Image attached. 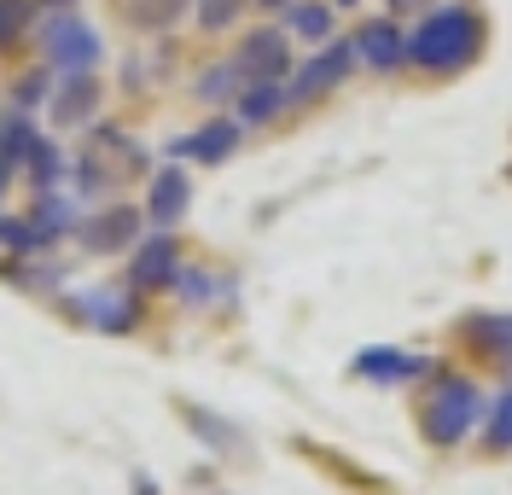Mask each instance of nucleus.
Segmentation results:
<instances>
[{
  "instance_id": "1",
  "label": "nucleus",
  "mask_w": 512,
  "mask_h": 495,
  "mask_svg": "<svg viewBox=\"0 0 512 495\" xmlns=\"http://www.w3.org/2000/svg\"><path fill=\"white\" fill-rule=\"evenodd\" d=\"M483 47V24L472 6H437L414 35H408V59L419 70H437V76H454L478 59Z\"/></svg>"
},
{
  "instance_id": "2",
  "label": "nucleus",
  "mask_w": 512,
  "mask_h": 495,
  "mask_svg": "<svg viewBox=\"0 0 512 495\" xmlns=\"http://www.w3.org/2000/svg\"><path fill=\"white\" fill-rule=\"evenodd\" d=\"M478 414H483L478 385H472V379H443L437 391L425 396V408H419V431H425L437 449H454V443L472 437Z\"/></svg>"
},
{
  "instance_id": "3",
  "label": "nucleus",
  "mask_w": 512,
  "mask_h": 495,
  "mask_svg": "<svg viewBox=\"0 0 512 495\" xmlns=\"http://www.w3.org/2000/svg\"><path fill=\"white\" fill-rule=\"evenodd\" d=\"M41 53H47V65L59 70V76H94L99 30L94 24H82L76 12H59V18L41 24Z\"/></svg>"
},
{
  "instance_id": "4",
  "label": "nucleus",
  "mask_w": 512,
  "mask_h": 495,
  "mask_svg": "<svg viewBox=\"0 0 512 495\" xmlns=\"http://www.w3.org/2000/svg\"><path fill=\"white\" fill-rule=\"evenodd\" d=\"M70 233H76L82 251L111 257V251H128V245H134V233H140V210H134V204H105V210H94V216H82Z\"/></svg>"
},
{
  "instance_id": "5",
  "label": "nucleus",
  "mask_w": 512,
  "mask_h": 495,
  "mask_svg": "<svg viewBox=\"0 0 512 495\" xmlns=\"http://www.w3.org/2000/svg\"><path fill=\"white\" fill-rule=\"evenodd\" d=\"M233 70H239V82H280L291 70L286 30H251L233 53Z\"/></svg>"
},
{
  "instance_id": "6",
  "label": "nucleus",
  "mask_w": 512,
  "mask_h": 495,
  "mask_svg": "<svg viewBox=\"0 0 512 495\" xmlns=\"http://www.w3.org/2000/svg\"><path fill=\"white\" fill-rule=\"evenodd\" d=\"M350 65H355V41H332L326 53H315L309 65L291 76L286 99H291V105H309V99H320L326 88H338V82L350 76Z\"/></svg>"
},
{
  "instance_id": "7",
  "label": "nucleus",
  "mask_w": 512,
  "mask_h": 495,
  "mask_svg": "<svg viewBox=\"0 0 512 495\" xmlns=\"http://www.w3.org/2000/svg\"><path fill=\"white\" fill-rule=\"evenodd\" d=\"M355 59L373 70H402V59H408V41H402V30L390 24V18H373L367 30L355 35Z\"/></svg>"
},
{
  "instance_id": "8",
  "label": "nucleus",
  "mask_w": 512,
  "mask_h": 495,
  "mask_svg": "<svg viewBox=\"0 0 512 495\" xmlns=\"http://www.w3.org/2000/svg\"><path fill=\"white\" fill-rule=\"evenodd\" d=\"M128 280H134L140 292L175 286V239H146V245L134 251V263H128Z\"/></svg>"
},
{
  "instance_id": "9",
  "label": "nucleus",
  "mask_w": 512,
  "mask_h": 495,
  "mask_svg": "<svg viewBox=\"0 0 512 495\" xmlns=\"http://www.w3.org/2000/svg\"><path fill=\"white\" fill-rule=\"evenodd\" d=\"M239 146V123H227V117H210L198 134H187L175 152H187V158H198V164H222L227 152Z\"/></svg>"
},
{
  "instance_id": "10",
  "label": "nucleus",
  "mask_w": 512,
  "mask_h": 495,
  "mask_svg": "<svg viewBox=\"0 0 512 495\" xmlns=\"http://www.w3.org/2000/svg\"><path fill=\"white\" fill-rule=\"evenodd\" d=\"M361 379H379V385H402V379H419V373H431V362H414V356H396V350H367L361 362H355Z\"/></svg>"
},
{
  "instance_id": "11",
  "label": "nucleus",
  "mask_w": 512,
  "mask_h": 495,
  "mask_svg": "<svg viewBox=\"0 0 512 495\" xmlns=\"http://www.w3.org/2000/svg\"><path fill=\"white\" fill-rule=\"evenodd\" d=\"M187 198H192V187H187V175L181 169H163L158 181H152V222H181V210H187Z\"/></svg>"
},
{
  "instance_id": "12",
  "label": "nucleus",
  "mask_w": 512,
  "mask_h": 495,
  "mask_svg": "<svg viewBox=\"0 0 512 495\" xmlns=\"http://www.w3.org/2000/svg\"><path fill=\"white\" fill-rule=\"evenodd\" d=\"M94 105H99V82L94 76H64V88H59V123H88L94 117Z\"/></svg>"
},
{
  "instance_id": "13",
  "label": "nucleus",
  "mask_w": 512,
  "mask_h": 495,
  "mask_svg": "<svg viewBox=\"0 0 512 495\" xmlns=\"http://www.w3.org/2000/svg\"><path fill=\"white\" fill-rule=\"evenodd\" d=\"M82 309H88V321L105 327V332H128V327H134V303H128L123 292H88Z\"/></svg>"
},
{
  "instance_id": "14",
  "label": "nucleus",
  "mask_w": 512,
  "mask_h": 495,
  "mask_svg": "<svg viewBox=\"0 0 512 495\" xmlns=\"http://www.w3.org/2000/svg\"><path fill=\"white\" fill-rule=\"evenodd\" d=\"M187 12V0H123V18L134 30H169Z\"/></svg>"
},
{
  "instance_id": "15",
  "label": "nucleus",
  "mask_w": 512,
  "mask_h": 495,
  "mask_svg": "<svg viewBox=\"0 0 512 495\" xmlns=\"http://www.w3.org/2000/svg\"><path fill=\"white\" fill-rule=\"evenodd\" d=\"M30 140H35V117L30 111H6V117H0V164L12 169L30 152Z\"/></svg>"
},
{
  "instance_id": "16",
  "label": "nucleus",
  "mask_w": 512,
  "mask_h": 495,
  "mask_svg": "<svg viewBox=\"0 0 512 495\" xmlns=\"http://www.w3.org/2000/svg\"><path fill=\"white\" fill-rule=\"evenodd\" d=\"M280 105H286V88H280V82H251V88H245V99H239L245 123H268Z\"/></svg>"
},
{
  "instance_id": "17",
  "label": "nucleus",
  "mask_w": 512,
  "mask_h": 495,
  "mask_svg": "<svg viewBox=\"0 0 512 495\" xmlns=\"http://www.w3.org/2000/svg\"><path fill=\"white\" fill-rule=\"evenodd\" d=\"M24 164H30V181L41 187V193H47V187H53V181L64 175V158H59V146H47L41 134L30 140V152H24Z\"/></svg>"
},
{
  "instance_id": "18",
  "label": "nucleus",
  "mask_w": 512,
  "mask_h": 495,
  "mask_svg": "<svg viewBox=\"0 0 512 495\" xmlns=\"http://www.w3.org/2000/svg\"><path fill=\"white\" fill-rule=\"evenodd\" d=\"M53 88V70H30V76H18V88H12V111H35L41 99Z\"/></svg>"
},
{
  "instance_id": "19",
  "label": "nucleus",
  "mask_w": 512,
  "mask_h": 495,
  "mask_svg": "<svg viewBox=\"0 0 512 495\" xmlns=\"http://www.w3.org/2000/svg\"><path fill=\"white\" fill-rule=\"evenodd\" d=\"M35 18V0H0V41H18Z\"/></svg>"
},
{
  "instance_id": "20",
  "label": "nucleus",
  "mask_w": 512,
  "mask_h": 495,
  "mask_svg": "<svg viewBox=\"0 0 512 495\" xmlns=\"http://www.w3.org/2000/svg\"><path fill=\"white\" fill-rule=\"evenodd\" d=\"M291 30L309 35V41H326V35H332V12H326V6H297V12H291Z\"/></svg>"
},
{
  "instance_id": "21",
  "label": "nucleus",
  "mask_w": 512,
  "mask_h": 495,
  "mask_svg": "<svg viewBox=\"0 0 512 495\" xmlns=\"http://www.w3.org/2000/svg\"><path fill=\"white\" fill-rule=\"evenodd\" d=\"M239 6H245V0H198V24H204V30H227V24L239 18Z\"/></svg>"
},
{
  "instance_id": "22",
  "label": "nucleus",
  "mask_w": 512,
  "mask_h": 495,
  "mask_svg": "<svg viewBox=\"0 0 512 495\" xmlns=\"http://www.w3.org/2000/svg\"><path fill=\"white\" fill-rule=\"evenodd\" d=\"M233 88H239V70H233V65L210 70V76L198 82V94H204V99H227V94H233Z\"/></svg>"
},
{
  "instance_id": "23",
  "label": "nucleus",
  "mask_w": 512,
  "mask_h": 495,
  "mask_svg": "<svg viewBox=\"0 0 512 495\" xmlns=\"http://www.w3.org/2000/svg\"><path fill=\"white\" fill-rule=\"evenodd\" d=\"M0 245H12V251H41V233L24 228V222H0Z\"/></svg>"
},
{
  "instance_id": "24",
  "label": "nucleus",
  "mask_w": 512,
  "mask_h": 495,
  "mask_svg": "<svg viewBox=\"0 0 512 495\" xmlns=\"http://www.w3.org/2000/svg\"><path fill=\"white\" fill-rule=\"evenodd\" d=\"M489 443H495V449H512V391L501 396V408H495V426H489Z\"/></svg>"
},
{
  "instance_id": "25",
  "label": "nucleus",
  "mask_w": 512,
  "mask_h": 495,
  "mask_svg": "<svg viewBox=\"0 0 512 495\" xmlns=\"http://www.w3.org/2000/svg\"><path fill=\"white\" fill-rule=\"evenodd\" d=\"M408 6H419V0H390V12H408Z\"/></svg>"
},
{
  "instance_id": "26",
  "label": "nucleus",
  "mask_w": 512,
  "mask_h": 495,
  "mask_svg": "<svg viewBox=\"0 0 512 495\" xmlns=\"http://www.w3.org/2000/svg\"><path fill=\"white\" fill-rule=\"evenodd\" d=\"M47 6H59V12H64V6H70V0H47Z\"/></svg>"
},
{
  "instance_id": "27",
  "label": "nucleus",
  "mask_w": 512,
  "mask_h": 495,
  "mask_svg": "<svg viewBox=\"0 0 512 495\" xmlns=\"http://www.w3.org/2000/svg\"><path fill=\"white\" fill-rule=\"evenodd\" d=\"M262 6H286V0H262Z\"/></svg>"
},
{
  "instance_id": "28",
  "label": "nucleus",
  "mask_w": 512,
  "mask_h": 495,
  "mask_svg": "<svg viewBox=\"0 0 512 495\" xmlns=\"http://www.w3.org/2000/svg\"><path fill=\"white\" fill-rule=\"evenodd\" d=\"M0 187H6V164H0Z\"/></svg>"
},
{
  "instance_id": "29",
  "label": "nucleus",
  "mask_w": 512,
  "mask_h": 495,
  "mask_svg": "<svg viewBox=\"0 0 512 495\" xmlns=\"http://www.w3.org/2000/svg\"><path fill=\"white\" fill-rule=\"evenodd\" d=\"M338 6H355V0H338Z\"/></svg>"
}]
</instances>
